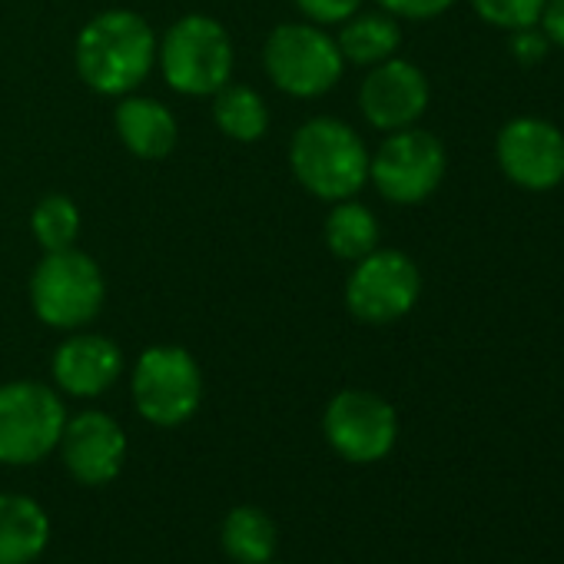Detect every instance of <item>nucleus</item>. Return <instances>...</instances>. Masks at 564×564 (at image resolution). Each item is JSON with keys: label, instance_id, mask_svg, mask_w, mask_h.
Wrapping results in <instances>:
<instances>
[{"label": "nucleus", "instance_id": "obj_23", "mask_svg": "<svg viewBox=\"0 0 564 564\" xmlns=\"http://www.w3.org/2000/svg\"><path fill=\"white\" fill-rule=\"evenodd\" d=\"M366 0H296L303 18L316 28H339L362 11Z\"/></svg>", "mask_w": 564, "mask_h": 564}, {"label": "nucleus", "instance_id": "obj_10", "mask_svg": "<svg viewBox=\"0 0 564 564\" xmlns=\"http://www.w3.org/2000/svg\"><path fill=\"white\" fill-rule=\"evenodd\" d=\"M323 432L329 445L356 465L379 462L392 452L399 438V415L395 409L366 389H343L333 395L323 415Z\"/></svg>", "mask_w": 564, "mask_h": 564}, {"label": "nucleus", "instance_id": "obj_1", "mask_svg": "<svg viewBox=\"0 0 564 564\" xmlns=\"http://www.w3.org/2000/svg\"><path fill=\"white\" fill-rule=\"evenodd\" d=\"M160 37L137 11H104L84 24L74 44L77 77L100 97H127L156 67Z\"/></svg>", "mask_w": 564, "mask_h": 564}, {"label": "nucleus", "instance_id": "obj_8", "mask_svg": "<svg viewBox=\"0 0 564 564\" xmlns=\"http://www.w3.org/2000/svg\"><path fill=\"white\" fill-rule=\"evenodd\" d=\"M133 405L160 429L189 422L203 402V372L183 346H150L133 369Z\"/></svg>", "mask_w": 564, "mask_h": 564}, {"label": "nucleus", "instance_id": "obj_2", "mask_svg": "<svg viewBox=\"0 0 564 564\" xmlns=\"http://www.w3.org/2000/svg\"><path fill=\"white\" fill-rule=\"evenodd\" d=\"M369 160L366 140L336 117H313L290 140V170L296 183L326 203L352 199L369 183Z\"/></svg>", "mask_w": 564, "mask_h": 564}, {"label": "nucleus", "instance_id": "obj_25", "mask_svg": "<svg viewBox=\"0 0 564 564\" xmlns=\"http://www.w3.org/2000/svg\"><path fill=\"white\" fill-rule=\"evenodd\" d=\"M547 37L541 34V28H521V31H511V54L521 67H534L547 57Z\"/></svg>", "mask_w": 564, "mask_h": 564}, {"label": "nucleus", "instance_id": "obj_22", "mask_svg": "<svg viewBox=\"0 0 564 564\" xmlns=\"http://www.w3.org/2000/svg\"><path fill=\"white\" fill-rule=\"evenodd\" d=\"M475 14L498 28V31H521V28H534L541 11H544V0H471Z\"/></svg>", "mask_w": 564, "mask_h": 564}, {"label": "nucleus", "instance_id": "obj_21", "mask_svg": "<svg viewBox=\"0 0 564 564\" xmlns=\"http://www.w3.org/2000/svg\"><path fill=\"white\" fill-rule=\"evenodd\" d=\"M31 232L44 252L70 249L80 236V209L70 196L51 193L31 213Z\"/></svg>", "mask_w": 564, "mask_h": 564}, {"label": "nucleus", "instance_id": "obj_15", "mask_svg": "<svg viewBox=\"0 0 564 564\" xmlns=\"http://www.w3.org/2000/svg\"><path fill=\"white\" fill-rule=\"evenodd\" d=\"M113 127L120 143L137 160H163L180 140V123L166 104L140 94H127L113 110Z\"/></svg>", "mask_w": 564, "mask_h": 564}, {"label": "nucleus", "instance_id": "obj_11", "mask_svg": "<svg viewBox=\"0 0 564 564\" xmlns=\"http://www.w3.org/2000/svg\"><path fill=\"white\" fill-rule=\"evenodd\" d=\"M495 160L514 186L547 193L564 183V133L541 117H514L495 140Z\"/></svg>", "mask_w": 564, "mask_h": 564}, {"label": "nucleus", "instance_id": "obj_6", "mask_svg": "<svg viewBox=\"0 0 564 564\" xmlns=\"http://www.w3.org/2000/svg\"><path fill=\"white\" fill-rule=\"evenodd\" d=\"M422 296V272L402 249H372L346 279V310L366 326H392L405 319Z\"/></svg>", "mask_w": 564, "mask_h": 564}, {"label": "nucleus", "instance_id": "obj_26", "mask_svg": "<svg viewBox=\"0 0 564 564\" xmlns=\"http://www.w3.org/2000/svg\"><path fill=\"white\" fill-rule=\"evenodd\" d=\"M538 28L547 37V44L564 47V0H544V11L538 18Z\"/></svg>", "mask_w": 564, "mask_h": 564}, {"label": "nucleus", "instance_id": "obj_17", "mask_svg": "<svg viewBox=\"0 0 564 564\" xmlns=\"http://www.w3.org/2000/svg\"><path fill=\"white\" fill-rule=\"evenodd\" d=\"M339 54L346 64L356 67H376L389 57L399 54L402 47V28L399 18L386 14V11H369V14H352L346 24H339Z\"/></svg>", "mask_w": 564, "mask_h": 564}, {"label": "nucleus", "instance_id": "obj_18", "mask_svg": "<svg viewBox=\"0 0 564 564\" xmlns=\"http://www.w3.org/2000/svg\"><path fill=\"white\" fill-rule=\"evenodd\" d=\"M379 219L369 206L352 199H339L333 203L326 223H323V239L329 246V252L343 262H359L362 256H369L372 249H379Z\"/></svg>", "mask_w": 564, "mask_h": 564}, {"label": "nucleus", "instance_id": "obj_5", "mask_svg": "<svg viewBox=\"0 0 564 564\" xmlns=\"http://www.w3.org/2000/svg\"><path fill=\"white\" fill-rule=\"evenodd\" d=\"M262 67L275 90L296 100H316L343 80L346 61L339 54L336 37L303 21V24H279L269 34L262 47Z\"/></svg>", "mask_w": 564, "mask_h": 564}, {"label": "nucleus", "instance_id": "obj_12", "mask_svg": "<svg viewBox=\"0 0 564 564\" xmlns=\"http://www.w3.org/2000/svg\"><path fill=\"white\" fill-rule=\"evenodd\" d=\"M432 100L429 77L422 67L402 57H389L376 67H369V77L359 90V110L369 120V127L382 133H395L405 127H415Z\"/></svg>", "mask_w": 564, "mask_h": 564}, {"label": "nucleus", "instance_id": "obj_20", "mask_svg": "<svg viewBox=\"0 0 564 564\" xmlns=\"http://www.w3.org/2000/svg\"><path fill=\"white\" fill-rule=\"evenodd\" d=\"M223 547L239 564H265L275 551V524L262 508H232L223 521Z\"/></svg>", "mask_w": 564, "mask_h": 564}, {"label": "nucleus", "instance_id": "obj_24", "mask_svg": "<svg viewBox=\"0 0 564 564\" xmlns=\"http://www.w3.org/2000/svg\"><path fill=\"white\" fill-rule=\"evenodd\" d=\"M376 4L392 14V18H405V21H432L438 14H445L455 0H376Z\"/></svg>", "mask_w": 564, "mask_h": 564}, {"label": "nucleus", "instance_id": "obj_14", "mask_svg": "<svg viewBox=\"0 0 564 564\" xmlns=\"http://www.w3.org/2000/svg\"><path fill=\"white\" fill-rule=\"evenodd\" d=\"M51 372L57 389L74 399H97L104 395L123 372V352L113 339L77 329L64 339L51 359Z\"/></svg>", "mask_w": 564, "mask_h": 564}, {"label": "nucleus", "instance_id": "obj_13", "mask_svg": "<svg viewBox=\"0 0 564 564\" xmlns=\"http://www.w3.org/2000/svg\"><path fill=\"white\" fill-rule=\"evenodd\" d=\"M67 471L84 485L113 481L127 462V435L107 412H80L61 432Z\"/></svg>", "mask_w": 564, "mask_h": 564}, {"label": "nucleus", "instance_id": "obj_9", "mask_svg": "<svg viewBox=\"0 0 564 564\" xmlns=\"http://www.w3.org/2000/svg\"><path fill=\"white\" fill-rule=\"evenodd\" d=\"M67 412L44 382L0 386V462L34 465L61 445Z\"/></svg>", "mask_w": 564, "mask_h": 564}, {"label": "nucleus", "instance_id": "obj_4", "mask_svg": "<svg viewBox=\"0 0 564 564\" xmlns=\"http://www.w3.org/2000/svg\"><path fill=\"white\" fill-rule=\"evenodd\" d=\"M156 64L170 90L183 97H213L232 80L236 51L216 18L186 14L163 34Z\"/></svg>", "mask_w": 564, "mask_h": 564}, {"label": "nucleus", "instance_id": "obj_7", "mask_svg": "<svg viewBox=\"0 0 564 564\" xmlns=\"http://www.w3.org/2000/svg\"><path fill=\"white\" fill-rule=\"evenodd\" d=\"M448 153L429 130L405 127L389 133L369 160V183L395 206L425 203L445 180Z\"/></svg>", "mask_w": 564, "mask_h": 564}, {"label": "nucleus", "instance_id": "obj_27", "mask_svg": "<svg viewBox=\"0 0 564 564\" xmlns=\"http://www.w3.org/2000/svg\"><path fill=\"white\" fill-rule=\"evenodd\" d=\"M265 564H272V561H265Z\"/></svg>", "mask_w": 564, "mask_h": 564}, {"label": "nucleus", "instance_id": "obj_16", "mask_svg": "<svg viewBox=\"0 0 564 564\" xmlns=\"http://www.w3.org/2000/svg\"><path fill=\"white\" fill-rule=\"evenodd\" d=\"M51 538L44 508L24 495H0V564H31Z\"/></svg>", "mask_w": 564, "mask_h": 564}, {"label": "nucleus", "instance_id": "obj_19", "mask_svg": "<svg viewBox=\"0 0 564 564\" xmlns=\"http://www.w3.org/2000/svg\"><path fill=\"white\" fill-rule=\"evenodd\" d=\"M213 123L236 143H259L269 130V107L259 90L229 80L213 94Z\"/></svg>", "mask_w": 564, "mask_h": 564}, {"label": "nucleus", "instance_id": "obj_3", "mask_svg": "<svg viewBox=\"0 0 564 564\" xmlns=\"http://www.w3.org/2000/svg\"><path fill=\"white\" fill-rule=\"evenodd\" d=\"M107 303V279L94 256L77 246L44 252L31 275V310L34 316L61 333L87 329Z\"/></svg>", "mask_w": 564, "mask_h": 564}]
</instances>
